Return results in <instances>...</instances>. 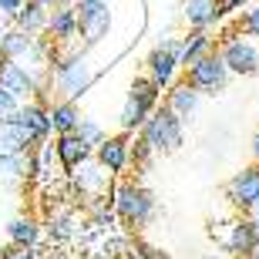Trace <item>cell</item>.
<instances>
[{
    "mask_svg": "<svg viewBox=\"0 0 259 259\" xmlns=\"http://www.w3.org/2000/svg\"><path fill=\"white\" fill-rule=\"evenodd\" d=\"M142 138L155 152H175L182 145V118H175L168 108H155L152 115L145 118Z\"/></svg>",
    "mask_w": 259,
    "mask_h": 259,
    "instance_id": "cell-1",
    "label": "cell"
},
{
    "mask_svg": "<svg viewBox=\"0 0 259 259\" xmlns=\"http://www.w3.org/2000/svg\"><path fill=\"white\" fill-rule=\"evenodd\" d=\"M74 20H77V34L84 37V48H95L108 37L111 27V10L108 0H77L74 4Z\"/></svg>",
    "mask_w": 259,
    "mask_h": 259,
    "instance_id": "cell-2",
    "label": "cell"
},
{
    "mask_svg": "<svg viewBox=\"0 0 259 259\" xmlns=\"http://www.w3.org/2000/svg\"><path fill=\"white\" fill-rule=\"evenodd\" d=\"M115 212L128 222V226H132V229H142L145 222L152 219L155 199H152V192H145L142 185L121 182V185L115 189Z\"/></svg>",
    "mask_w": 259,
    "mask_h": 259,
    "instance_id": "cell-3",
    "label": "cell"
},
{
    "mask_svg": "<svg viewBox=\"0 0 259 259\" xmlns=\"http://www.w3.org/2000/svg\"><path fill=\"white\" fill-rule=\"evenodd\" d=\"M185 81H189L199 95H215V91H222L226 81H229V71H226V64H222L219 51H209V54H202L199 61H192Z\"/></svg>",
    "mask_w": 259,
    "mask_h": 259,
    "instance_id": "cell-4",
    "label": "cell"
},
{
    "mask_svg": "<svg viewBox=\"0 0 259 259\" xmlns=\"http://www.w3.org/2000/svg\"><path fill=\"white\" fill-rule=\"evenodd\" d=\"M54 77H58V88L67 95V101L81 98L88 88H91V71H88V64H84L81 54H74V58H67V61H58Z\"/></svg>",
    "mask_w": 259,
    "mask_h": 259,
    "instance_id": "cell-5",
    "label": "cell"
},
{
    "mask_svg": "<svg viewBox=\"0 0 259 259\" xmlns=\"http://www.w3.org/2000/svg\"><path fill=\"white\" fill-rule=\"evenodd\" d=\"M219 58H222V64H226L229 74H256L259 71V54L246 37H229L222 44Z\"/></svg>",
    "mask_w": 259,
    "mask_h": 259,
    "instance_id": "cell-6",
    "label": "cell"
},
{
    "mask_svg": "<svg viewBox=\"0 0 259 259\" xmlns=\"http://www.w3.org/2000/svg\"><path fill=\"white\" fill-rule=\"evenodd\" d=\"M179 40H165L148 54V77H152L158 88H172L175 71H179Z\"/></svg>",
    "mask_w": 259,
    "mask_h": 259,
    "instance_id": "cell-7",
    "label": "cell"
},
{
    "mask_svg": "<svg viewBox=\"0 0 259 259\" xmlns=\"http://www.w3.org/2000/svg\"><path fill=\"white\" fill-rule=\"evenodd\" d=\"M226 199L232 205H239V209H252L259 199V165H249V168H242L229 179L226 185Z\"/></svg>",
    "mask_w": 259,
    "mask_h": 259,
    "instance_id": "cell-8",
    "label": "cell"
},
{
    "mask_svg": "<svg viewBox=\"0 0 259 259\" xmlns=\"http://www.w3.org/2000/svg\"><path fill=\"white\" fill-rule=\"evenodd\" d=\"M44 30L54 44H67L74 40L77 34V20H74V4H58V7L48 10V20H44Z\"/></svg>",
    "mask_w": 259,
    "mask_h": 259,
    "instance_id": "cell-9",
    "label": "cell"
},
{
    "mask_svg": "<svg viewBox=\"0 0 259 259\" xmlns=\"http://www.w3.org/2000/svg\"><path fill=\"white\" fill-rule=\"evenodd\" d=\"M0 88H7L14 98H30L34 91H37V81L27 74V67H24V64L0 58Z\"/></svg>",
    "mask_w": 259,
    "mask_h": 259,
    "instance_id": "cell-10",
    "label": "cell"
},
{
    "mask_svg": "<svg viewBox=\"0 0 259 259\" xmlns=\"http://www.w3.org/2000/svg\"><path fill=\"white\" fill-rule=\"evenodd\" d=\"M20 121V128L30 135V142H44L51 135V118H48V108L37 105V101H30V105L17 108V115H14Z\"/></svg>",
    "mask_w": 259,
    "mask_h": 259,
    "instance_id": "cell-11",
    "label": "cell"
},
{
    "mask_svg": "<svg viewBox=\"0 0 259 259\" xmlns=\"http://www.w3.org/2000/svg\"><path fill=\"white\" fill-rule=\"evenodd\" d=\"M256 246H259V232H256V222H232L229 226V236H226V249L236 252V256H256Z\"/></svg>",
    "mask_w": 259,
    "mask_h": 259,
    "instance_id": "cell-12",
    "label": "cell"
},
{
    "mask_svg": "<svg viewBox=\"0 0 259 259\" xmlns=\"http://www.w3.org/2000/svg\"><path fill=\"white\" fill-rule=\"evenodd\" d=\"M128 152H132L128 135H115V138H105V142L98 145V162L108 172H121L128 165Z\"/></svg>",
    "mask_w": 259,
    "mask_h": 259,
    "instance_id": "cell-13",
    "label": "cell"
},
{
    "mask_svg": "<svg viewBox=\"0 0 259 259\" xmlns=\"http://www.w3.org/2000/svg\"><path fill=\"white\" fill-rule=\"evenodd\" d=\"M54 152H58L61 165H64L67 172H71V168H77V165H84V162H88L91 148H88V145L77 138V132H67V135H58V145H54Z\"/></svg>",
    "mask_w": 259,
    "mask_h": 259,
    "instance_id": "cell-14",
    "label": "cell"
},
{
    "mask_svg": "<svg viewBox=\"0 0 259 259\" xmlns=\"http://www.w3.org/2000/svg\"><path fill=\"white\" fill-rule=\"evenodd\" d=\"M17 115V111H14ZM0 118V152H7V155H20L27 145H34L30 142V135L20 128V121L17 118Z\"/></svg>",
    "mask_w": 259,
    "mask_h": 259,
    "instance_id": "cell-15",
    "label": "cell"
},
{
    "mask_svg": "<svg viewBox=\"0 0 259 259\" xmlns=\"http://www.w3.org/2000/svg\"><path fill=\"white\" fill-rule=\"evenodd\" d=\"M182 17L189 20L192 30H209L212 24L219 20V10H215V0H185Z\"/></svg>",
    "mask_w": 259,
    "mask_h": 259,
    "instance_id": "cell-16",
    "label": "cell"
},
{
    "mask_svg": "<svg viewBox=\"0 0 259 259\" xmlns=\"http://www.w3.org/2000/svg\"><path fill=\"white\" fill-rule=\"evenodd\" d=\"M195 105H199V91H195L189 81H179V84H172L165 108H168L175 118H189V115L195 111Z\"/></svg>",
    "mask_w": 259,
    "mask_h": 259,
    "instance_id": "cell-17",
    "label": "cell"
},
{
    "mask_svg": "<svg viewBox=\"0 0 259 259\" xmlns=\"http://www.w3.org/2000/svg\"><path fill=\"white\" fill-rule=\"evenodd\" d=\"M37 51V44H34V34H24V30H10V34H4L0 37V58L7 61H17L27 58V54H34Z\"/></svg>",
    "mask_w": 259,
    "mask_h": 259,
    "instance_id": "cell-18",
    "label": "cell"
},
{
    "mask_svg": "<svg viewBox=\"0 0 259 259\" xmlns=\"http://www.w3.org/2000/svg\"><path fill=\"white\" fill-rule=\"evenodd\" d=\"M212 51V37H209V30H192L189 37L179 40V64H192V61H199L202 54H209Z\"/></svg>",
    "mask_w": 259,
    "mask_h": 259,
    "instance_id": "cell-19",
    "label": "cell"
},
{
    "mask_svg": "<svg viewBox=\"0 0 259 259\" xmlns=\"http://www.w3.org/2000/svg\"><path fill=\"white\" fill-rule=\"evenodd\" d=\"M48 118H51V128L58 135L74 132L77 121H81V111L74 108V101H58L54 108H48Z\"/></svg>",
    "mask_w": 259,
    "mask_h": 259,
    "instance_id": "cell-20",
    "label": "cell"
},
{
    "mask_svg": "<svg viewBox=\"0 0 259 259\" xmlns=\"http://www.w3.org/2000/svg\"><path fill=\"white\" fill-rule=\"evenodd\" d=\"M128 98H132V101H138L145 111H155V108H158V98H162V88L155 84L148 74H138L132 81V95H128Z\"/></svg>",
    "mask_w": 259,
    "mask_h": 259,
    "instance_id": "cell-21",
    "label": "cell"
},
{
    "mask_svg": "<svg viewBox=\"0 0 259 259\" xmlns=\"http://www.w3.org/2000/svg\"><path fill=\"white\" fill-rule=\"evenodd\" d=\"M44 20H48V10L37 7L34 0H27V4L17 10V30H24V34H37V30H44Z\"/></svg>",
    "mask_w": 259,
    "mask_h": 259,
    "instance_id": "cell-22",
    "label": "cell"
},
{
    "mask_svg": "<svg viewBox=\"0 0 259 259\" xmlns=\"http://www.w3.org/2000/svg\"><path fill=\"white\" fill-rule=\"evenodd\" d=\"M7 236L17 249H30V246L37 242V222L34 219H14L7 226Z\"/></svg>",
    "mask_w": 259,
    "mask_h": 259,
    "instance_id": "cell-23",
    "label": "cell"
},
{
    "mask_svg": "<svg viewBox=\"0 0 259 259\" xmlns=\"http://www.w3.org/2000/svg\"><path fill=\"white\" fill-rule=\"evenodd\" d=\"M148 115H152V111H145L138 101H132V98H128L125 108H121V118H118V121H121V132L128 135V132H135V128H142Z\"/></svg>",
    "mask_w": 259,
    "mask_h": 259,
    "instance_id": "cell-24",
    "label": "cell"
},
{
    "mask_svg": "<svg viewBox=\"0 0 259 259\" xmlns=\"http://www.w3.org/2000/svg\"><path fill=\"white\" fill-rule=\"evenodd\" d=\"M74 132H77V138H81V142H84L88 148H98V145H101V142L108 138V135L101 132V128H98L95 121H84V118L77 121V128H74Z\"/></svg>",
    "mask_w": 259,
    "mask_h": 259,
    "instance_id": "cell-25",
    "label": "cell"
},
{
    "mask_svg": "<svg viewBox=\"0 0 259 259\" xmlns=\"http://www.w3.org/2000/svg\"><path fill=\"white\" fill-rule=\"evenodd\" d=\"M20 175H24V158L0 152V179H20Z\"/></svg>",
    "mask_w": 259,
    "mask_h": 259,
    "instance_id": "cell-26",
    "label": "cell"
},
{
    "mask_svg": "<svg viewBox=\"0 0 259 259\" xmlns=\"http://www.w3.org/2000/svg\"><path fill=\"white\" fill-rule=\"evenodd\" d=\"M152 145L145 142V138H138V142H135V148L132 152H128V162H138V165H148V158H152Z\"/></svg>",
    "mask_w": 259,
    "mask_h": 259,
    "instance_id": "cell-27",
    "label": "cell"
},
{
    "mask_svg": "<svg viewBox=\"0 0 259 259\" xmlns=\"http://www.w3.org/2000/svg\"><path fill=\"white\" fill-rule=\"evenodd\" d=\"M242 34H246V37H259V4L246 10V17H242Z\"/></svg>",
    "mask_w": 259,
    "mask_h": 259,
    "instance_id": "cell-28",
    "label": "cell"
},
{
    "mask_svg": "<svg viewBox=\"0 0 259 259\" xmlns=\"http://www.w3.org/2000/svg\"><path fill=\"white\" fill-rule=\"evenodd\" d=\"M17 98H14V95H10V91H7V88H0V118H10V115H14V111H17Z\"/></svg>",
    "mask_w": 259,
    "mask_h": 259,
    "instance_id": "cell-29",
    "label": "cell"
},
{
    "mask_svg": "<svg viewBox=\"0 0 259 259\" xmlns=\"http://www.w3.org/2000/svg\"><path fill=\"white\" fill-rule=\"evenodd\" d=\"M138 256L142 259H168L162 249H155V246H148V242H138Z\"/></svg>",
    "mask_w": 259,
    "mask_h": 259,
    "instance_id": "cell-30",
    "label": "cell"
},
{
    "mask_svg": "<svg viewBox=\"0 0 259 259\" xmlns=\"http://www.w3.org/2000/svg\"><path fill=\"white\" fill-rule=\"evenodd\" d=\"M246 0H215V10H219V17H226V14H232L236 7H242Z\"/></svg>",
    "mask_w": 259,
    "mask_h": 259,
    "instance_id": "cell-31",
    "label": "cell"
},
{
    "mask_svg": "<svg viewBox=\"0 0 259 259\" xmlns=\"http://www.w3.org/2000/svg\"><path fill=\"white\" fill-rule=\"evenodd\" d=\"M27 0H0V14H10V17H17V10L24 7Z\"/></svg>",
    "mask_w": 259,
    "mask_h": 259,
    "instance_id": "cell-32",
    "label": "cell"
},
{
    "mask_svg": "<svg viewBox=\"0 0 259 259\" xmlns=\"http://www.w3.org/2000/svg\"><path fill=\"white\" fill-rule=\"evenodd\" d=\"M34 4H37V7H44V10H51V7H58L61 0H34Z\"/></svg>",
    "mask_w": 259,
    "mask_h": 259,
    "instance_id": "cell-33",
    "label": "cell"
},
{
    "mask_svg": "<svg viewBox=\"0 0 259 259\" xmlns=\"http://www.w3.org/2000/svg\"><path fill=\"white\" fill-rule=\"evenodd\" d=\"M7 259H34V252H30V249H24V252H10Z\"/></svg>",
    "mask_w": 259,
    "mask_h": 259,
    "instance_id": "cell-34",
    "label": "cell"
},
{
    "mask_svg": "<svg viewBox=\"0 0 259 259\" xmlns=\"http://www.w3.org/2000/svg\"><path fill=\"white\" fill-rule=\"evenodd\" d=\"M252 155H256V165H259V135L252 138Z\"/></svg>",
    "mask_w": 259,
    "mask_h": 259,
    "instance_id": "cell-35",
    "label": "cell"
},
{
    "mask_svg": "<svg viewBox=\"0 0 259 259\" xmlns=\"http://www.w3.org/2000/svg\"><path fill=\"white\" fill-rule=\"evenodd\" d=\"M252 209H256V219H259V199H256V205H252Z\"/></svg>",
    "mask_w": 259,
    "mask_h": 259,
    "instance_id": "cell-36",
    "label": "cell"
}]
</instances>
